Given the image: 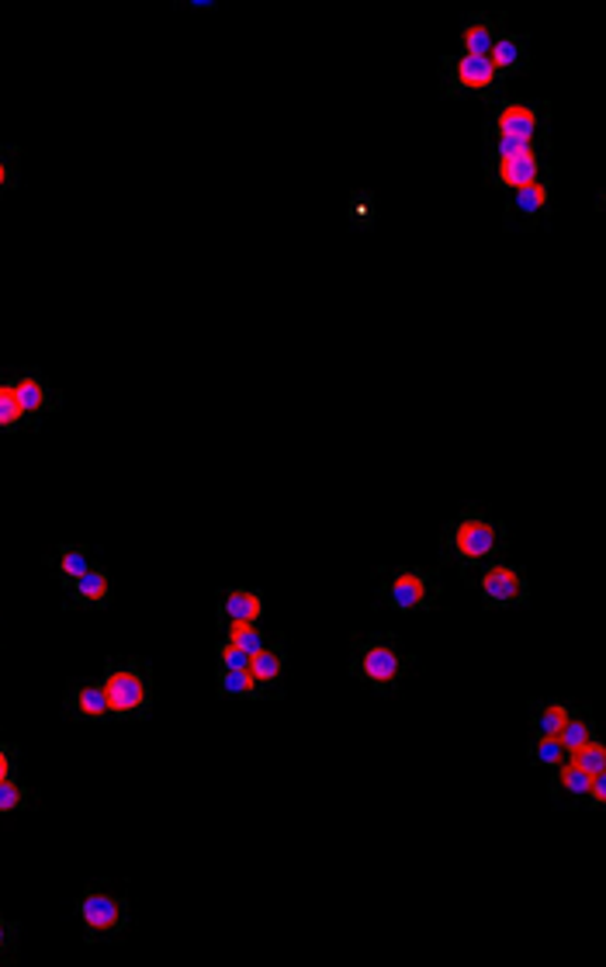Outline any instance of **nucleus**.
Segmentation results:
<instances>
[{"mask_svg": "<svg viewBox=\"0 0 606 967\" xmlns=\"http://www.w3.org/2000/svg\"><path fill=\"white\" fill-rule=\"evenodd\" d=\"M506 549V527L485 517L482 510H465L462 517H454L440 531V558H444V565L462 569L465 576L471 569H482L485 562H495Z\"/></svg>", "mask_w": 606, "mask_h": 967, "instance_id": "nucleus-1", "label": "nucleus"}, {"mask_svg": "<svg viewBox=\"0 0 606 967\" xmlns=\"http://www.w3.org/2000/svg\"><path fill=\"white\" fill-rule=\"evenodd\" d=\"M409 669H413V660H409V652L399 645L395 635L354 638V652H351V677L354 680L389 693V690H399V683L406 680Z\"/></svg>", "mask_w": 606, "mask_h": 967, "instance_id": "nucleus-2", "label": "nucleus"}, {"mask_svg": "<svg viewBox=\"0 0 606 967\" xmlns=\"http://www.w3.org/2000/svg\"><path fill=\"white\" fill-rule=\"evenodd\" d=\"M440 596H444V587H440L437 569H424V565H395V569H381L378 607H389L395 614L437 611Z\"/></svg>", "mask_w": 606, "mask_h": 967, "instance_id": "nucleus-3", "label": "nucleus"}, {"mask_svg": "<svg viewBox=\"0 0 606 967\" xmlns=\"http://www.w3.org/2000/svg\"><path fill=\"white\" fill-rule=\"evenodd\" d=\"M104 698L112 715L122 721H136L150 715L153 704V673L150 663L142 660H125V663H108L104 669Z\"/></svg>", "mask_w": 606, "mask_h": 967, "instance_id": "nucleus-4", "label": "nucleus"}, {"mask_svg": "<svg viewBox=\"0 0 606 967\" xmlns=\"http://www.w3.org/2000/svg\"><path fill=\"white\" fill-rule=\"evenodd\" d=\"M440 95L444 98H468V95H482L489 101L503 98V77L495 73L489 56H444L440 66Z\"/></svg>", "mask_w": 606, "mask_h": 967, "instance_id": "nucleus-5", "label": "nucleus"}, {"mask_svg": "<svg viewBox=\"0 0 606 967\" xmlns=\"http://www.w3.org/2000/svg\"><path fill=\"white\" fill-rule=\"evenodd\" d=\"M492 104H495V112H492L489 136L520 139L527 146L547 150V104L509 101V98H500V101H492Z\"/></svg>", "mask_w": 606, "mask_h": 967, "instance_id": "nucleus-6", "label": "nucleus"}, {"mask_svg": "<svg viewBox=\"0 0 606 967\" xmlns=\"http://www.w3.org/2000/svg\"><path fill=\"white\" fill-rule=\"evenodd\" d=\"M475 587H479L482 604L495 607V611H509V607H527L530 604V582H527L523 569H520V565L500 562V558L482 565Z\"/></svg>", "mask_w": 606, "mask_h": 967, "instance_id": "nucleus-7", "label": "nucleus"}, {"mask_svg": "<svg viewBox=\"0 0 606 967\" xmlns=\"http://www.w3.org/2000/svg\"><path fill=\"white\" fill-rule=\"evenodd\" d=\"M77 916L84 919L87 940H115L128 926V899L112 895V891L90 888L77 899Z\"/></svg>", "mask_w": 606, "mask_h": 967, "instance_id": "nucleus-8", "label": "nucleus"}, {"mask_svg": "<svg viewBox=\"0 0 606 967\" xmlns=\"http://www.w3.org/2000/svg\"><path fill=\"white\" fill-rule=\"evenodd\" d=\"M538 180H544V156H541V150H530V153H520L513 160H503L500 167H495V174L489 177V185L500 191H520V188L538 185Z\"/></svg>", "mask_w": 606, "mask_h": 967, "instance_id": "nucleus-9", "label": "nucleus"}, {"mask_svg": "<svg viewBox=\"0 0 606 967\" xmlns=\"http://www.w3.org/2000/svg\"><path fill=\"white\" fill-rule=\"evenodd\" d=\"M218 596H223L218 600V621L223 625H256L261 621V614H264L261 590L232 587V590H223Z\"/></svg>", "mask_w": 606, "mask_h": 967, "instance_id": "nucleus-10", "label": "nucleus"}, {"mask_svg": "<svg viewBox=\"0 0 606 967\" xmlns=\"http://www.w3.org/2000/svg\"><path fill=\"white\" fill-rule=\"evenodd\" d=\"M489 60H492L495 73L503 77V84L509 77H520V73L527 70V63H530L527 39H523V35H517V32H503L500 28V35H495V42L489 49Z\"/></svg>", "mask_w": 606, "mask_h": 967, "instance_id": "nucleus-11", "label": "nucleus"}, {"mask_svg": "<svg viewBox=\"0 0 606 967\" xmlns=\"http://www.w3.org/2000/svg\"><path fill=\"white\" fill-rule=\"evenodd\" d=\"M66 715L77 718V721H104V718H112V707H108L104 687L101 683H90V680H77V683L70 687Z\"/></svg>", "mask_w": 606, "mask_h": 967, "instance_id": "nucleus-12", "label": "nucleus"}, {"mask_svg": "<svg viewBox=\"0 0 606 967\" xmlns=\"http://www.w3.org/2000/svg\"><path fill=\"white\" fill-rule=\"evenodd\" d=\"M70 604L73 607H108L112 604V579H108L104 569L90 565V569L70 582Z\"/></svg>", "mask_w": 606, "mask_h": 967, "instance_id": "nucleus-13", "label": "nucleus"}, {"mask_svg": "<svg viewBox=\"0 0 606 967\" xmlns=\"http://www.w3.org/2000/svg\"><path fill=\"white\" fill-rule=\"evenodd\" d=\"M218 693L232 701H274L281 690H267L250 669H218Z\"/></svg>", "mask_w": 606, "mask_h": 967, "instance_id": "nucleus-14", "label": "nucleus"}, {"mask_svg": "<svg viewBox=\"0 0 606 967\" xmlns=\"http://www.w3.org/2000/svg\"><path fill=\"white\" fill-rule=\"evenodd\" d=\"M285 663H288V652L281 642H267L256 655H250V673L256 680H261L267 690H281V680H285Z\"/></svg>", "mask_w": 606, "mask_h": 967, "instance_id": "nucleus-15", "label": "nucleus"}, {"mask_svg": "<svg viewBox=\"0 0 606 967\" xmlns=\"http://www.w3.org/2000/svg\"><path fill=\"white\" fill-rule=\"evenodd\" d=\"M11 389H14V399L25 416H39V413L56 406V399H52V392L46 389V381L39 375H17L11 381Z\"/></svg>", "mask_w": 606, "mask_h": 967, "instance_id": "nucleus-16", "label": "nucleus"}, {"mask_svg": "<svg viewBox=\"0 0 606 967\" xmlns=\"http://www.w3.org/2000/svg\"><path fill=\"white\" fill-rule=\"evenodd\" d=\"M495 35H500V25H495L492 14H471L462 25V52L465 56H489Z\"/></svg>", "mask_w": 606, "mask_h": 967, "instance_id": "nucleus-17", "label": "nucleus"}, {"mask_svg": "<svg viewBox=\"0 0 606 967\" xmlns=\"http://www.w3.org/2000/svg\"><path fill=\"white\" fill-rule=\"evenodd\" d=\"M506 212H509V215H523L527 223H530V218L547 215V212H551V185H547V180H538V185H530V188L509 191V198H506Z\"/></svg>", "mask_w": 606, "mask_h": 967, "instance_id": "nucleus-18", "label": "nucleus"}, {"mask_svg": "<svg viewBox=\"0 0 606 967\" xmlns=\"http://www.w3.org/2000/svg\"><path fill=\"white\" fill-rule=\"evenodd\" d=\"M551 774H555V777H551V794H555V798H572V805H579V801L585 798V791H590V780H593L590 774H582L572 759H565Z\"/></svg>", "mask_w": 606, "mask_h": 967, "instance_id": "nucleus-19", "label": "nucleus"}, {"mask_svg": "<svg viewBox=\"0 0 606 967\" xmlns=\"http://www.w3.org/2000/svg\"><path fill=\"white\" fill-rule=\"evenodd\" d=\"M590 739H596V721H593V715L590 711H579V715H568V721L561 725V732H558V742L565 745V753L572 756L579 745H585Z\"/></svg>", "mask_w": 606, "mask_h": 967, "instance_id": "nucleus-20", "label": "nucleus"}, {"mask_svg": "<svg viewBox=\"0 0 606 967\" xmlns=\"http://www.w3.org/2000/svg\"><path fill=\"white\" fill-rule=\"evenodd\" d=\"M87 569H90V552L80 549V544H63L56 562H52V573L60 576L63 587H70L73 579H80Z\"/></svg>", "mask_w": 606, "mask_h": 967, "instance_id": "nucleus-21", "label": "nucleus"}, {"mask_svg": "<svg viewBox=\"0 0 606 967\" xmlns=\"http://www.w3.org/2000/svg\"><path fill=\"white\" fill-rule=\"evenodd\" d=\"M572 715V707L565 701H547V704H534V715H530V725H534V736H558L561 725Z\"/></svg>", "mask_w": 606, "mask_h": 967, "instance_id": "nucleus-22", "label": "nucleus"}, {"mask_svg": "<svg viewBox=\"0 0 606 967\" xmlns=\"http://www.w3.org/2000/svg\"><path fill=\"white\" fill-rule=\"evenodd\" d=\"M527 756L534 766H547V770H555V766H561L568 759L558 736H534L527 745Z\"/></svg>", "mask_w": 606, "mask_h": 967, "instance_id": "nucleus-23", "label": "nucleus"}, {"mask_svg": "<svg viewBox=\"0 0 606 967\" xmlns=\"http://www.w3.org/2000/svg\"><path fill=\"white\" fill-rule=\"evenodd\" d=\"M582 774H590V777H596V774H606V745L599 742V739H590L585 745H579V750L568 756Z\"/></svg>", "mask_w": 606, "mask_h": 967, "instance_id": "nucleus-24", "label": "nucleus"}, {"mask_svg": "<svg viewBox=\"0 0 606 967\" xmlns=\"http://www.w3.org/2000/svg\"><path fill=\"white\" fill-rule=\"evenodd\" d=\"M226 642L256 655L267 645V635L261 631V625H226Z\"/></svg>", "mask_w": 606, "mask_h": 967, "instance_id": "nucleus-25", "label": "nucleus"}, {"mask_svg": "<svg viewBox=\"0 0 606 967\" xmlns=\"http://www.w3.org/2000/svg\"><path fill=\"white\" fill-rule=\"evenodd\" d=\"M25 424V413L17 406L11 381H0V430H14Z\"/></svg>", "mask_w": 606, "mask_h": 967, "instance_id": "nucleus-26", "label": "nucleus"}, {"mask_svg": "<svg viewBox=\"0 0 606 967\" xmlns=\"http://www.w3.org/2000/svg\"><path fill=\"white\" fill-rule=\"evenodd\" d=\"M28 808V791L25 783H17L14 777L0 780V812H25Z\"/></svg>", "mask_w": 606, "mask_h": 967, "instance_id": "nucleus-27", "label": "nucleus"}, {"mask_svg": "<svg viewBox=\"0 0 606 967\" xmlns=\"http://www.w3.org/2000/svg\"><path fill=\"white\" fill-rule=\"evenodd\" d=\"M530 150H538V146H527V142H520V139H503V136H489V160L492 163H503V160H513V156H520V153H530ZM544 153V150H541Z\"/></svg>", "mask_w": 606, "mask_h": 967, "instance_id": "nucleus-28", "label": "nucleus"}, {"mask_svg": "<svg viewBox=\"0 0 606 967\" xmlns=\"http://www.w3.org/2000/svg\"><path fill=\"white\" fill-rule=\"evenodd\" d=\"M17 933H22V926L0 912V964L17 960Z\"/></svg>", "mask_w": 606, "mask_h": 967, "instance_id": "nucleus-29", "label": "nucleus"}, {"mask_svg": "<svg viewBox=\"0 0 606 967\" xmlns=\"http://www.w3.org/2000/svg\"><path fill=\"white\" fill-rule=\"evenodd\" d=\"M218 669H250V652L223 642L218 645Z\"/></svg>", "mask_w": 606, "mask_h": 967, "instance_id": "nucleus-30", "label": "nucleus"}, {"mask_svg": "<svg viewBox=\"0 0 606 967\" xmlns=\"http://www.w3.org/2000/svg\"><path fill=\"white\" fill-rule=\"evenodd\" d=\"M585 805H590L593 812H599L603 805H606V774H596L593 780H590V791H585Z\"/></svg>", "mask_w": 606, "mask_h": 967, "instance_id": "nucleus-31", "label": "nucleus"}, {"mask_svg": "<svg viewBox=\"0 0 606 967\" xmlns=\"http://www.w3.org/2000/svg\"><path fill=\"white\" fill-rule=\"evenodd\" d=\"M14 174H17V156H14V150H0V191L14 185Z\"/></svg>", "mask_w": 606, "mask_h": 967, "instance_id": "nucleus-32", "label": "nucleus"}, {"mask_svg": "<svg viewBox=\"0 0 606 967\" xmlns=\"http://www.w3.org/2000/svg\"><path fill=\"white\" fill-rule=\"evenodd\" d=\"M14 770H17V750H14V745L0 742V780L14 777Z\"/></svg>", "mask_w": 606, "mask_h": 967, "instance_id": "nucleus-33", "label": "nucleus"}]
</instances>
